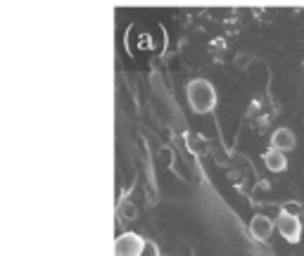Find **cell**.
I'll return each instance as SVG.
<instances>
[{
  "instance_id": "cell-1",
  "label": "cell",
  "mask_w": 304,
  "mask_h": 256,
  "mask_svg": "<svg viewBox=\"0 0 304 256\" xmlns=\"http://www.w3.org/2000/svg\"><path fill=\"white\" fill-rule=\"evenodd\" d=\"M185 97H188V105L195 114H207L216 107V90L207 79H195V81L188 83Z\"/></svg>"
},
{
  "instance_id": "cell-2",
  "label": "cell",
  "mask_w": 304,
  "mask_h": 256,
  "mask_svg": "<svg viewBox=\"0 0 304 256\" xmlns=\"http://www.w3.org/2000/svg\"><path fill=\"white\" fill-rule=\"evenodd\" d=\"M276 230L285 237V242L297 244L300 237H302V221L297 214H290V211H283V214L276 218Z\"/></svg>"
},
{
  "instance_id": "cell-3",
  "label": "cell",
  "mask_w": 304,
  "mask_h": 256,
  "mask_svg": "<svg viewBox=\"0 0 304 256\" xmlns=\"http://www.w3.org/2000/svg\"><path fill=\"white\" fill-rule=\"evenodd\" d=\"M147 242L138 232H124L114 242V256H143Z\"/></svg>"
},
{
  "instance_id": "cell-4",
  "label": "cell",
  "mask_w": 304,
  "mask_h": 256,
  "mask_svg": "<svg viewBox=\"0 0 304 256\" xmlns=\"http://www.w3.org/2000/svg\"><path fill=\"white\" fill-rule=\"evenodd\" d=\"M273 230H276L273 218H269V216H264V214H257L254 218H252L250 235L257 240V242H269V240H271V235H273Z\"/></svg>"
},
{
  "instance_id": "cell-5",
  "label": "cell",
  "mask_w": 304,
  "mask_h": 256,
  "mask_svg": "<svg viewBox=\"0 0 304 256\" xmlns=\"http://www.w3.org/2000/svg\"><path fill=\"white\" fill-rule=\"evenodd\" d=\"M271 147L280 149V152H290L297 147V135L292 133V128H276L271 135Z\"/></svg>"
},
{
  "instance_id": "cell-6",
  "label": "cell",
  "mask_w": 304,
  "mask_h": 256,
  "mask_svg": "<svg viewBox=\"0 0 304 256\" xmlns=\"http://www.w3.org/2000/svg\"><path fill=\"white\" fill-rule=\"evenodd\" d=\"M264 164L266 169L271 171V173H283L285 169H288V159H285V152H280V149L271 147L264 152Z\"/></svg>"
},
{
  "instance_id": "cell-7",
  "label": "cell",
  "mask_w": 304,
  "mask_h": 256,
  "mask_svg": "<svg viewBox=\"0 0 304 256\" xmlns=\"http://www.w3.org/2000/svg\"><path fill=\"white\" fill-rule=\"evenodd\" d=\"M252 59H254V57H252L250 53H238L236 55V59H233V64H236L238 69H247L252 64Z\"/></svg>"
},
{
  "instance_id": "cell-8",
  "label": "cell",
  "mask_w": 304,
  "mask_h": 256,
  "mask_svg": "<svg viewBox=\"0 0 304 256\" xmlns=\"http://www.w3.org/2000/svg\"><path fill=\"white\" fill-rule=\"evenodd\" d=\"M121 214L126 216V221H131V218H135V214H138V211H135V206H133V204L124 202V204H121Z\"/></svg>"
}]
</instances>
